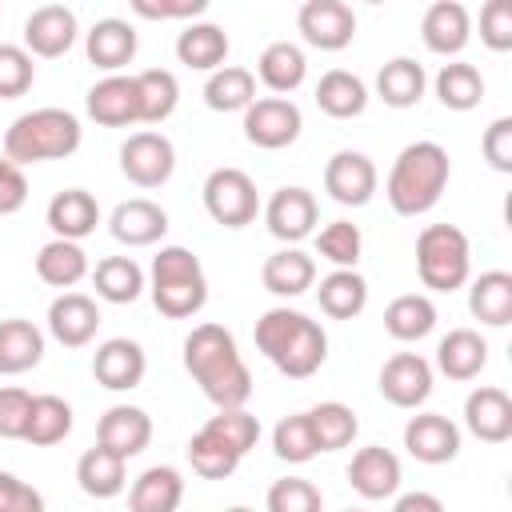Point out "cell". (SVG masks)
Wrapping results in <instances>:
<instances>
[{
	"label": "cell",
	"mask_w": 512,
	"mask_h": 512,
	"mask_svg": "<svg viewBox=\"0 0 512 512\" xmlns=\"http://www.w3.org/2000/svg\"><path fill=\"white\" fill-rule=\"evenodd\" d=\"M480 40L492 52H508L512 48V0H488L480 8Z\"/></svg>",
	"instance_id": "816d5d0a"
},
{
	"label": "cell",
	"mask_w": 512,
	"mask_h": 512,
	"mask_svg": "<svg viewBox=\"0 0 512 512\" xmlns=\"http://www.w3.org/2000/svg\"><path fill=\"white\" fill-rule=\"evenodd\" d=\"M316 104H320V112L332 116V120H352V116H360V112L368 108V88H364V80H360L356 72L332 68V72H324L320 84H316Z\"/></svg>",
	"instance_id": "d590c367"
},
{
	"label": "cell",
	"mask_w": 512,
	"mask_h": 512,
	"mask_svg": "<svg viewBox=\"0 0 512 512\" xmlns=\"http://www.w3.org/2000/svg\"><path fill=\"white\" fill-rule=\"evenodd\" d=\"M436 96L444 108L452 112H472L480 100H484V76L476 64L468 60H452L436 72Z\"/></svg>",
	"instance_id": "ee69618b"
},
{
	"label": "cell",
	"mask_w": 512,
	"mask_h": 512,
	"mask_svg": "<svg viewBox=\"0 0 512 512\" xmlns=\"http://www.w3.org/2000/svg\"><path fill=\"white\" fill-rule=\"evenodd\" d=\"M224 512H252V508H244V504H236V508H224Z\"/></svg>",
	"instance_id": "91938a15"
},
{
	"label": "cell",
	"mask_w": 512,
	"mask_h": 512,
	"mask_svg": "<svg viewBox=\"0 0 512 512\" xmlns=\"http://www.w3.org/2000/svg\"><path fill=\"white\" fill-rule=\"evenodd\" d=\"M184 500V476L172 464L144 468L128 488V512H176Z\"/></svg>",
	"instance_id": "4316f807"
},
{
	"label": "cell",
	"mask_w": 512,
	"mask_h": 512,
	"mask_svg": "<svg viewBox=\"0 0 512 512\" xmlns=\"http://www.w3.org/2000/svg\"><path fill=\"white\" fill-rule=\"evenodd\" d=\"M72 432V404L44 392V396H32V408H28V424H24V436L28 444L36 448H48V444H60L64 436Z\"/></svg>",
	"instance_id": "b9f144b4"
},
{
	"label": "cell",
	"mask_w": 512,
	"mask_h": 512,
	"mask_svg": "<svg viewBox=\"0 0 512 512\" xmlns=\"http://www.w3.org/2000/svg\"><path fill=\"white\" fill-rule=\"evenodd\" d=\"M204 428H212V432H216L228 448H236L240 456H248V452L256 448V440H260V420H256L248 408H224V412L208 416Z\"/></svg>",
	"instance_id": "c3c4849f"
},
{
	"label": "cell",
	"mask_w": 512,
	"mask_h": 512,
	"mask_svg": "<svg viewBox=\"0 0 512 512\" xmlns=\"http://www.w3.org/2000/svg\"><path fill=\"white\" fill-rule=\"evenodd\" d=\"M268 512H324V496L312 480L304 476H284L268 488V500H264Z\"/></svg>",
	"instance_id": "681fc988"
},
{
	"label": "cell",
	"mask_w": 512,
	"mask_h": 512,
	"mask_svg": "<svg viewBox=\"0 0 512 512\" xmlns=\"http://www.w3.org/2000/svg\"><path fill=\"white\" fill-rule=\"evenodd\" d=\"M392 512H444V500L432 496V492H404L392 504Z\"/></svg>",
	"instance_id": "680465c9"
},
{
	"label": "cell",
	"mask_w": 512,
	"mask_h": 512,
	"mask_svg": "<svg viewBox=\"0 0 512 512\" xmlns=\"http://www.w3.org/2000/svg\"><path fill=\"white\" fill-rule=\"evenodd\" d=\"M184 368L216 404V412L244 408L252 396V372L236 348V336L224 324H196L184 336Z\"/></svg>",
	"instance_id": "6da1fadb"
},
{
	"label": "cell",
	"mask_w": 512,
	"mask_h": 512,
	"mask_svg": "<svg viewBox=\"0 0 512 512\" xmlns=\"http://www.w3.org/2000/svg\"><path fill=\"white\" fill-rule=\"evenodd\" d=\"M28 408H32V392L8 384L0 388V436L4 440H20L24 424H28Z\"/></svg>",
	"instance_id": "f5cc1de1"
},
{
	"label": "cell",
	"mask_w": 512,
	"mask_h": 512,
	"mask_svg": "<svg viewBox=\"0 0 512 512\" xmlns=\"http://www.w3.org/2000/svg\"><path fill=\"white\" fill-rule=\"evenodd\" d=\"M304 416H308V428H312V440H316L320 452L348 448V444L356 440V432H360L356 412H352L348 404H340V400H324V404L308 408Z\"/></svg>",
	"instance_id": "7bdbcfd3"
},
{
	"label": "cell",
	"mask_w": 512,
	"mask_h": 512,
	"mask_svg": "<svg viewBox=\"0 0 512 512\" xmlns=\"http://www.w3.org/2000/svg\"><path fill=\"white\" fill-rule=\"evenodd\" d=\"M84 128L68 108H32L16 116L4 132V156L12 164H40V160H64L80 148Z\"/></svg>",
	"instance_id": "5b68a950"
},
{
	"label": "cell",
	"mask_w": 512,
	"mask_h": 512,
	"mask_svg": "<svg viewBox=\"0 0 512 512\" xmlns=\"http://www.w3.org/2000/svg\"><path fill=\"white\" fill-rule=\"evenodd\" d=\"M316 220H320V208H316V196L300 184H284L272 192V200L264 204V224L276 240H284L288 248H296L304 236L316 232Z\"/></svg>",
	"instance_id": "8fae6325"
},
{
	"label": "cell",
	"mask_w": 512,
	"mask_h": 512,
	"mask_svg": "<svg viewBox=\"0 0 512 512\" xmlns=\"http://www.w3.org/2000/svg\"><path fill=\"white\" fill-rule=\"evenodd\" d=\"M256 100V76L240 64H224L204 80V104L212 112H244Z\"/></svg>",
	"instance_id": "f35d334b"
},
{
	"label": "cell",
	"mask_w": 512,
	"mask_h": 512,
	"mask_svg": "<svg viewBox=\"0 0 512 512\" xmlns=\"http://www.w3.org/2000/svg\"><path fill=\"white\" fill-rule=\"evenodd\" d=\"M468 312L488 328H504L512 320V276L500 268L480 272L468 284Z\"/></svg>",
	"instance_id": "836d02e7"
},
{
	"label": "cell",
	"mask_w": 512,
	"mask_h": 512,
	"mask_svg": "<svg viewBox=\"0 0 512 512\" xmlns=\"http://www.w3.org/2000/svg\"><path fill=\"white\" fill-rule=\"evenodd\" d=\"M448 176H452L448 152L436 140H412L392 160V172L384 180V196H388L396 216H424L440 204Z\"/></svg>",
	"instance_id": "3957f363"
},
{
	"label": "cell",
	"mask_w": 512,
	"mask_h": 512,
	"mask_svg": "<svg viewBox=\"0 0 512 512\" xmlns=\"http://www.w3.org/2000/svg\"><path fill=\"white\" fill-rule=\"evenodd\" d=\"M120 172L136 184V188H160L172 180L176 172V148L164 132H132L124 144H120Z\"/></svg>",
	"instance_id": "ba28073f"
},
{
	"label": "cell",
	"mask_w": 512,
	"mask_h": 512,
	"mask_svg": "<svg viewBox=\"0 0 512 512\" xmlns=\"http://www.w3.org/2000/svg\"><path fill=\"white\" fill-rule=\"evenodd\" d=\"M204 212L220 228H244L260 212V192L244 168H212L204 180Z\"/></svg>",
	"instance_id": "52a82bcc"
},
{
	"label": "cell",
	"mask_w": 512,
	"mask_h": 512,
	"mask_svg": "<svg viewBox=\"0 0 512 512\" xmlns=\"http://www.w3.org/2000/svg\"><path fill=\"white\" fill-rule=\"evenodd\" d=\"M132 12L144 20H196L208 12V0H132Z\"/></svg>",
	"instance_id": "11a10c76"
},
{
	"label": "cell",
	"mask_w": 512,
	"mask_h": 512,
	"mask_svg": "<svg viewBox=\"0 0 512 512\" xmlns=\"http://www.w3.org/2000/svg\"><path fill=\"white\" fill-rule=\"evenodd\" d=\"M256 72H260L264 88H272L276 96H288V92H296V88L304 84V76H308L304 48L292 44V40H272V44L260 52Z\"/></svg>",
	"instance_id": "d6a6232c"
},
{
	"label": "cell",
	"mask_w": 512,
	"mask_h": 512,
	"mask_svg": "<svg viewBox=\"0 0 512 512\" xmlns=\"http://www.w3.org/2000/svg\"><path fill=\"white\" fill-rule=\"evenodd\" d=\"M348 512H364V508H348Z\"/></svg>",
	"instance_id": "94428289"
},
{
	"label": "cell",
	"mask_w": 512,
	"mask_h": 512,
	"mask_svg": "<svg viewBox=\"0 0 512 512\" xmlns=\"http://www.w3.org/2000/svg\"><path fill=\"white\" fill-rule=\"evenodd\" d=\"M488 364V340L476 328H452L436 344V368L448 380H476Z\"/></svg>",
	"instance_id": "484cf974"
},
{
	"label": "cell",
	"mask_w": 512,
	"mask_h": 512,
	"mask_svg": "<svg viewBox=\"0 0 512 512\" xmlns=\"http://www.w3.org/2000/svg\"><path fill=\"white\" fill-rule=\"evenodd\" d=\"M132 80L140 96V124H164L180 104V80L168 68H144Z\"/></svg>",
	"instance_id": "ab89813d"
},
{
	"label": "cell",
	"mask_w": 512,
	"mask_h": 512,
	"mask_svg": "<svg viewBox=\"0 0 512 512\" xmlns=\"http://www.w3.org/2000/svg\"><path fill=\"white\" fill-rule=\"evenodd\" d=\"M464 424L484 444H504L512 436V396L504 388H472L464 400Z\"/></svg>",
	"instance_id": "44dd1931"
},
{
	"label": "cell",
	"mask_w": 512,
	"mask_h": 512,
	"mask_svg": "<svg viewBox=\"0 0 512 512\" xmlns=\"http://www.w3.org/2000/svg\"><path fill=\"white\" fill-rule=\"evenodd\" d=\"M188 460H192V472L196 476H204V480H224V476H232L236 468H240V452L236 448H228L212 428H204L200 424V432L188 440Z\"/></svg>",
	"instance_id": "f6af8a7d"
},
{
	"label": "cell",
	"mask_w": 512,
	"mask_h": 512,
	"mask_svg": "<svg viewBox=\"0 0 512 512\" xmlns=\"http://www.w3.org/2000/svg\"><path fill=\"white\" fill-rule=\"evenodd\" d=\"M420 36H424L428 52L456 56L472 40V16L460 0H436V4H428L424 20H420Z\"/></svg>",
	"instance_id": "7402d4cb"
},
{
	"label": "cell",
	"mask_w": 512,
	"mask_h": 512,
	"mask_svg": "<svg viewBox=\"0 0 512 512\" xmlns=\"http://www.w3.org/2000/svg\"><path fill=\"white\" fill-rule=\"evenodd\" d=\"M348 484L364 500H388V496H396V488H400V460H396V452H388L380 444L360 448L352 456V464H348Z\"/></svg>",
	"instance_id": "603a6c76"
},
{
	"label": "cell",
	"mask_w": 512,
	"mask_h": 512,
	"mask_svg": "<svg viewBox=\"0 0 512 512\" xmlns=\"http://www.w3.org/2000/svg\"><path fill=\"white\" fill-rule=\"evenodd\" d=\"M88 116L104 128H128V124H140V96H136V80L132 76H104L88 88V100H84Z\"/></svg>",
	"instance_id": "ac0fdd59"
},
{
	"label": "cell",
	"mask_w": 512,
	"mask_h": 512,
	"mask_svg": "<svg viewBox=\"0 0 512 512\" xmlns=\"http://www.w3.org/2000/svg\"><path fill=\"white\" fill-rule=\"evenodd\" d=\"M44 360V332L32 320H0V376L32 372Z\"/></svg>",
	"instance_id": "f546056e"
},
{
	"label": "cell",
	"mask_w": 512,
	"mask_h": 512,
	"mask_svg": "<svg viewBox=\"0 0 512 512\" xmlns=\"http://www.w3.org/2000/svg\"><path fill=\"white\" fill-rule=\"evenodd\" d=\"M316 252L336 268H356V260L364 252V236L352 220H332L316 232Z\"/></svg>",
	"instance_id": "bcb514c9"
},
{
	"label": "cell",
	"mask_w": 512,
	"mask_h": 512,
	"mask_svg": "<svg viewBox=\"0 0 512 512\" xmlns=\"http://www.w3.org/2000/svg\"><path fill=\"white\" fill-rule=\"evenodd\" d=\"M176 60L196 72H216L228 60V32L212 20H196L176 36Z\"/></svg>",
	"instance_id": "4dcf8cb0"
},
{
	"label": "cell",
	"mask_w": 512,
	"mask_h": 512,
	"mask_svg": "<svg viewBox=\"0 0 512 512\" xmlns=\"http://www.w3.org/2000/svg\"><path fill=\"white\" fill-rule=\"evenodd\" d=\"M152 440V416L136 404H112L96 424V444L116 452L120 460H132Z\"/></svg>",
	"instance_id": "2e32d148"
},
{
	"label": "cell",
	"mask_w": 512,
	"mask_h": 512,
	"mask_svg": "<svg viewBox=\"0 0 512 512\" xmlns=\"http://www.w3.org/2000/svg\"><path fill=\"white\" fill-rule=\"evenodd\" d=\"M384 328L392 340H424L436 328V304L420 292H404L384 308Z\"/></svg>",
	"instance_id": "60d3db41"
},
{
	"label": "cell",
	"mask_w": 512,
	"mask_h": 512,
	"mask_svg": "<svg viewBox=\"0 0 512 512\" xmlns=\"http://www.w3.org/2000/svg\"><path fill=\"white\" fill-rule=\"evenodd\" d=\"M92 284H96V296L108 300V304H132L148 288L144 268L132 256H104L92 268Z\"/></svg>",
	"instance_id": "8d00e7d4"
},
{
	"label": "cell",
	"mask_w": 512,
	"mask_h": 512,
	"mask_svg": "<svg viewBox=\"0 0 512 512\" xmlns=\"http://www.w3.org/2000/svg\"><path fill=\"white\" fill-rule=\"evenodd\" d=\"M0 512H44V496L28 480L0 468Z\"/></svg>",
	"instance_id": "9f6ffc18"
},
{
	"label": "cell",
	"mask_w": 512,
	"mask_h": 512,
	"mask_svg": "<svg viewBox=\"0 0 512 512\" xmlns=\"http://www.w3.org/2000/svg\"><path fill=\"white\" fill-rule=\"evenodd\" d=\"M76 12L64 4H40L32 8V16L24 20V52L28 56H44L56 60L76 44Z\"/></svg>",
	"instance_id": "5bb4252c"
},
{
	"label": "cell",
	"mask_w": 512,
	"mask_h": 512,
	"mask_svg": "<svg viewBox=\"0 0 512 512\" xmlns=\"http://www.w3.org/2000/svg\"><path fill=\"white\" fill-rule=\"evenodd\" d=\"M260 280H264V288L272 296H284V300L304 296L316 284V260L308 252H300V248H280V252H272L264 260Z\"/></svg>",
	"instance_id": "83f0119b"
},
{
	"label": "cell",
	"mask_w": 512,
	"mask_h": 512,
	"mask_svg": "<svg viewBox=\"0 0 512 512\" xmlns=\"http://www.w3.org/2000/svg\"><path fill=\"white\" fill-rule=\"evenodd\" d=\"M320 312L332 320H352L368 308V280L356 268H332L316 288Z\"/></svg>",
	"instance_id": "1f68e13d"
},
{
	"label": "cell",
	"mask_w": 512,
	"mask_h": 512,
	"mask_svg": "<svg viewBox=\"0 0 512 512\" xmlns=\"http://www.w3.org/2000/svg\"><path fill=\"white\" fill-rule=\"evenodd\" d=\"M300 128H304V116L288 96H260L244 108V136L256 148H268V152L288 148L296 144Z\"/></svg>",
	"instance_id": "9c48e42d"
},
{
	"label": "cell",
	"mask_w": 512,
	"mask_h": 512,
	"mask_svg": "<svg viewBox=\"0 0 512 512\" xmlns=\"http://www.w3.org/2000/svg\"><path fill=\"white\" fill-rule=\"evenodd\" d=\"M416 272L432 292H456L472 276V244L456 224H428L416 236Z\"/></svg>",
	"instance_id": "8992f818"
},
{
	"label": "cell",
	"mask_w": 512,
	"mask_h": 512,
	"mask_svg": "<svg viewBox=\"0 0 512 512\" xmlns=\"http://www.w3.org/2000/svg\"><path fill=\"white\" fill-rule=\"evenodd\" d=\"M36 64L24 52V44H0V100H16L32 88Z\"/></svg>",
	"instance_id": "f907efd6"
},
{
	"label": "cell",
	"mask_w": 512,
	"mask_h": 512,
	"mask_svg": "<svg viewBox=\"0 0 512 512\" xmlns=\"http://www.w3.org/2000/svg\"><path fill=\"white\" fill-rule=\"evenodd\" d=\"M136 28L128 24V20H120V16H104V20H96L92 28H88V36H84V52H88V60L96 64V68H104V72H120L124 64H132V56H136Z\"/></svg>",
	"instance_id": "d4e9b609"
},
{
	"label": "cell",
	"mask_w": 512,
	"mask_h": 512,
	"mask_svg": "<svg viewBox=\"0 0 512 512\" xmlns=\"http://www.w3.org/2000/svg\"><path fill=\"white\" fill-rule=\"evenodd\" d=\"M44 220H48V228L56 232V240H76V244H80L84 236L96 232V224H100V204H96V196H92L88 188H64V192H56V196L48 200Z\"/></svg>",
	"instance_id": "cb8c5ba5"
},
{
	"label": "cell",
	"mask_w": 512,
	"mask_h": 512,
	"mask_svg": "<svg viewBox=\"0 0 512 512\" xmlns=\"http://www.w3.org/2000/svg\"><path fill=\"white\" fill-rule=\"evenodd\" d=\"M100 328V308L92 296L84 292H60L52 304H48V332L52 340H60L64 348H84L92 344Z\"/></svg>",
	"instance_id": "ffe728a7"
},
{
	"label": "cell",
	"mask_w": 512,
	"mask_h": 512,
	"mask_svg": "<svg viewBox=\"0 0 512 512\" xmlns=\"http://www.w3.org/2000/svg\"><path fill=\"white\" fill-rule=\"evenodd\" d=\"M404 448L420 464H448L460 452V428L440 412H420L404 424Z\"/></svg>",
	"instance_id": "e0dca14e"
},
{
	"label": "cell",
	"mask_w": 512,
	"mask_h": 512,
	"mask_svg": "<svg viewBox=\"0 0 512 512\" xmlns=\"http://www.w3.org/2000/svg\"><path fill=\"white\" fill-rule=\"evenodd\" d=\"M28 204V180L24 168L12 164L8 156H0V216H12Z\"/></svg>",
	"instance_id": "6f0895ef"
},
{
	"label": "cell",
	"mask_w": 512,
	"mask_h": 512,
	"mask_svg": "<svg viewBox=\"0 0 512 512\" xmlns=\"http://www.w3.org/2000/svg\"><path fill=\"white\" fill-rule=\"evenodd\" d=\"M36 276L52 288H72L88 276V252L76 244V240H48L40 252H36Z\"/></svg>",
	"instance_id": "74e56055"
},
{
	"label": "cell",
	"mask_w": 512,
	"mask_h": 512,
	"mask_svg": "<svg viewBox=\"0 0 512 512\" xmlns=\"http://www.w3.org/2000/svg\"><path fill=\"white\" fill-rule=\"evenodd\" d=\"M128 460H120L116 452H108V448H88L80 460H76V484H80V492L84 496H92V500H112V496H120L124 488H128V468H124Z\"/></svg>",
	"instance_id": "f1b7e54d"
},
{
	"label": "cell",
	"mask_w": 512,
	"mask_h": 512,
	"mask_svg": "<svg viewBox=\"0 0 512 512\" xmlns=\"http://www.w3.org/2000/svg\"><path fill=\"white\" fill-rule=\"evenodd\" d=\"M144 372H148V356L128 336H112L92 352V376L108 392H132L144 380Z\"/></svg>",
	"instance_id": "9a60e30c"
},
{
	"label": "cell",
	"mask_w": 512,
	"mask_h": 512,
	"mask_svg": "<svg viewBox=\"0 0 512 512\" xmlns=\"http://www.w3.org/2000/svg\"><path fill=\"white\" fill-rule=\"evenodd\" d=\"M480 152H484V160H488L496 172H512V116H496V120L484 128Z\"/></svg>",
	"instance_id": "db71d44e"
},
{
	"label": "cell",
	"mask_w": 512,
	"mask_h": 512,
	"mask_svg": "<svg viewBox=\"0 0 512 512\" xmlns=\"http://www.w3.org/2000/svg\"><path fill=\"white\" fill-rule=\"evenodd\" d=\"M148 292H152V304L160 316H168V320L196 316L208 304V276H204L200 256L184 244H164L152 256Z\"/></svg>",
	"instance_id": "277c9868"
},
{
	"label": "cell",
	"mask_w": 512,
	"mask_h": 512,
	"mask_svg": "<svg viewBox=\"0 0 512 512\" xmlns=\"http://www.w3.org/2000/svg\"><path fill=\"white\" fill-rule=\"evenodd\" d=\"M296 28L304 44L320 52H340L356 36V12L344 0H304L296 12Z\"/></svg>",
	"instance_id": "30bf717a"
},
{
	"label": "cell",
	"mask_w": 512,
	"mask_h": 512,
	"mask_svg": "<svg viewBox=\"0 0 512 512\" xmlns=\"http://www.w3.org/2000/svg\"><path fill=\"white\" fill-rule=\"evenodd\" d=\"M108 232H112L120 244H128V248H148V244L164 240V232H168V212H164L156 200H148V196H132V200H124V204L112 208Z\"/></svg>",
	"instance_id": "d6986e66"
},
{
	"label": "cell",
	"mask_w": 512,
	"mask_h": 512,
	"mask_svg": "<svg viewBox=\"0 0 512 512\" xmlns=\"http://www.w3.org/2000/svg\"><path fill=\"white\" fill-rule=\"evenodd\" d=\"M272 452H276L280 460H288V464H308L312 456H320L304 412H292V416H284V420L272 428Z\"/></svg>",
	"instance_id": "7dc6e473"
},
{
	"label": "cell",
	"mask_w": 512,
	"mask_h": 512,
	"mask_svg": "<svg viewBox=\"0 0 512 512\" xmlns=\"http://www.w3.org/2000/svg\"><path fill=\"white\" fill-rule=\"evenodd\" d=\"M252 336H256V348L264 352V360L288 380H308L328 360L324 328L296 308H268L256 320Z\"/></svg>",
	"instance_id": "7a4b0ae2"
},
{
	"label": "cell",
	"mask_w": 512,
	"mask_h": 512,
	"mask_svg": "<svg viewBox=\"0 0 512 512\" xmlns=\"http://www.w3.org/2000/svg\"><path fill=\"white\" fill-rule=\"evenodd\" d=\"M380 396L396 408H420L432 396V364L420 352H396L380 368Z\"/></svg>",
	"instance_id": "4fadbf2b"
},
{
	"label": "cell",
	"mask_w": 512,
	"mask_h": 512,
	"mask_svg": "<svg viewBox=\"0 0 512 512\" xmlns=\"http://www.w3.org/2000/svg\"><path fill=\"white\" fill-rule=\"evenodd\" d=\"M424 88H428V76H424L420 60H412V56H392L376 72V96L388 108H416Z\"/></svg>",
	"instance_id": "e575fe53"
},
{
	"label": "cell",
	"mask_w": 512,
	"mask_h": 512,
	"mask_svg": "<svg viewBox=\"0 0 512 512\" xmlns=\"http://www.w3.org/2000/svg\"><path fill=\"white\" fill-rule=\"evenodd\" d=\"M376 184H380L376 164L356 148H340L324 164V192L344 208H364L376 196Z\"/></svg>",
	"instance_id": "7c38bea8"
}]
</instances>
